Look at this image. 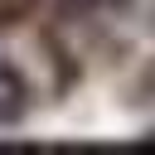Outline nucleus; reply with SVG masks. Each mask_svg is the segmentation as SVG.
Here are the masks:
<instances>
[]
</instances>
